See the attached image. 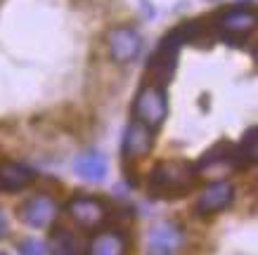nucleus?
<instances>
[{"instance_id": "2", "label": "nucleus", "mask_w": 258, "mask_h": 255, "mask_svg": "<svg viewBox=\"0 0 258 255\" xmlns=\"http://www.w3.org/2000/svg\"><path fill=\"white\" fill-rule=\"evenodd\" d=\"M168 116V97H166L164 85L154 83V80H145L138 95L133 100V118L147 125L149 130L161 128Z\"/></svg>"}, {"instance_id": "5", "label": "nucleus", "mask_w": 258, "mask_h": 255, "mask_svg": "<svg viewBox=\"0 0 258 255\" xmlns=\"http://www.w3.org/2000/svg\"><path fill=\"white\" fill-rule=\"evenodd\" d=\"M57 213H59V206L47 194H36L17 208V217L31 229H45L50 224H55Z\"/></svg>"}, {"instance_id": "1", "label": "nucleus", "mask_w": 258, "mask_h": 255, "mask_svg": "<svg viewBox=\"0 0 258 255\" xmlns=\"http://www.w3.org/2000/svg\"><path fill=\"white\" fill-rule=\"evenodd\" d=\"M195 163L187 161H159L154 168L149 170V192L157 199H180L195 189L197 185Z\"/></svg>"}, {"instance_id": "17", "label": "nucleus", "mask_w": 258, "mask_h": 255, "mask_svg": "<svg viewBox=\"0 0 258 255\" xmlns=\"http://www.w3.org/2000/svg\"><path fill=\"white\" fill-rule=\"evenodd\" d=\"M8 229H10V220H8V210L0 206V241L8 236Z\"/></svg>"}, {"instance_id": "13", "label": "nucleus", "mask_w": 258, "mask_h": 255, "mask_svg": "<svg viewBox=\"0 0 258 255\" xmlns=\"http://www.w3.org/2000/svg\"><path fill=\"white\" fill-rule=\"evenodd\" d=\"M74 170H76L79 178L90 180V182H100V180L107 178L109 163H107V158H104L102 151L90 149V151H83V154L74 161Z\"/></svg>"}, {"instance_id": "11", "label": "nucleus", "mask_w": 258, "mask_h": 255, "mask_svg": "<svg viewBox=\"0 0 258 255\" xmlns=\"http://www.w3.org/2000/svg\"><path fill=\"white\" fill-rule=\"evenodd\" d=\"M33 180H36V173L31 168L22 165V163L15 161L0 163V192L17 194L26 189L29 185H33Z\"/></svg>"}, {"instance_id": "14", "label": "nucleus", "mask_w": 258, "mask_h": 255, "mask_svg": "<svg viewBox=\"0 0 258 255\" xmlns=\"http://www.w3.org/2000/svg\"><path fill=\"white\" fill-rule=\"evenodd\" d=\"M50 250L52 255H76V241L71 236V232L67 227L57 224L52 234H50Z\"/></svg>"}, {"instance_id": "7", "label": "nucleus", "mask_w": 258, "mask_h": 255, "mask_svg": "<svg viewBox=\"0 0 258 255\" xmlns=\"http://www.w3.org/2000/svg\"><path fill=\"white\" fill-rule=\"evenodd\" d=\"M67 213L81 229H100L107 220V203L97 196H74L67 203Z\"/></svg>"}, {"instance_id": "6", "label": "nucleus", "mask_w": 258, "mask_h": 255, "mask_svg": "<svg viewBox=\"0 0 258 255\" xmlns=\"http://www.w3.org/2000/svg\"><path fill=\"white\" fill-rule=\"evenodd\" d=\"M235 201V187L227 180H216L211 185H206L197 196L195 213L199 217H211L216 213H223L230 208V203Z\"/></svg>"}, {"instance_id": "16", "label": "nucleus", "mask_w": 258, "mask_h": 255, "mask_svg": "<svg viewBox=\"0 0 258 255\" xmlns=\"http://www.w3.org/2000/svg\"><path fill=\"white\" fill-rule=\"evenodd\" d=\"M45 253H47V248L40 239H33L31 236V239L19 243V255H45Z\"/></svg>"}, {"instance_id": "3", "label": "nucleus", "mask_w": 258, "mask_h": 255, "mask_svg": "<svg viewBox=\"0 0 258 255\" xmlns=\"http://www.w3.org/2000/svg\"><path fill=\"white\" fill-rule=\"evenodd\" d=\"M187 241L185 227L175 220H159L147 232V255H180Z\"/></svg>"}, {"instance_id": "9", "label": "nucleus", "mask_w": 258, "mask_h": 255, "mask_svg": "<svg viewBox=\"0 0 258 255\" xmlns=\"http://www.w3.org/2000/svg\"><path fill=\"white\" fill-rule=\"evenodd\" d=\"M152 144H154V130H149L140 121H133L123 132L121 151L128 161H140L142 156H147L152 151Z\"/></svg>"}, {"instance_id": "18", "label": "nucleus", "mask_w": 258, "mask_h": 255, "mask_svg": "<svg viewBox=\"0 0 258 255\" xmlns=\"http://www.w3.org/2000/svg\"><path fill=\"white\" fill-rule=\"evenodd\" d=\"M0 255H5V253H0Z\"/></svg>"}, {"instance_id": "4", "label": "nucleus", "mask_w": 258, "mask_h": 255, "mask_svg": "<svg viewBox=\"0 0 258 255\" xmlns=\"http://www.w3.org/2000/svg\"><path fill=\"white\" fill-rule=\"evenodd\" d=\"M256 22H258L256 10L249 8V5H242V8L225 10V12L218 17V24H216V26H218V31L223 38L237 45V43H242V40L256 29Z\"/></svg>"}, {"instance_id": "8", "label": "nucleus", "mask_w": 258, "mask_h": 255, "mask_svg": "<svg viewBox=\"0 0 258 255\" xmlns=\"http://www.w3.org/2000/svg\"><path fill=\"white\" fill-rule=\"evenodd\" d=\"M107 43H109V57L116 64L133 62L142 50L140 33L131 26H114L107 36Z\"/></svg>"}, {"instance_id": "15", "label": "nucleus", "mask_w": 258, "mask_h": 255, "mask_svg": "<svg viewBox=\"0 0 258 255\" xmlns=\"http://www.w3.org/2000/svg\"><path fill=\"white\" fill-rule=\"evenodd\" d=\"M256 128L251 125L249 130L244 132L242 142L237 144V158H239V168H246V165H253L258 158V151H256Z\"/></svg>"}, {"instance_id": "12", "label": "nucleus", "mask_w": 258, "mask_h": 255, "mask_svg": "<svg viewBox=\"0 0 258 255\" xmlns=\"http://www.w3.org/2000/svg\"><path fill=\"white\" fill-rule=\"evenodd\" d=\"M128 241L118 229H100L88 243L86 255H125Z\"/></svg>"}, {"instance_id": "10", "label": "nucleus", "mask_w": 258, "mask_h": 255, "mask_svg": "<svg viewBox=\"0 0 258 255\" xmlns=\"http://www.w3.org/2000/svg\"><path fill=\"white\" fill-rule=\"evenodd\" d=\"M197 173H211V170H232L239 168V158H237V147L230 142H218L213 144L202 158L195 163Z\"/></svg>"}]
</instances>
